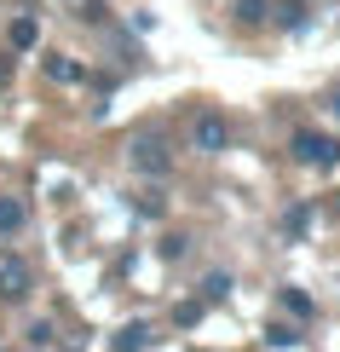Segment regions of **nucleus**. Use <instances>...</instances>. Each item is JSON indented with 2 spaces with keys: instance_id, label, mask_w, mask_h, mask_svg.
Wrapping results in <instances>:
<instances>
[{
  "instance_id": "nucleus-1",
  "label": "nucleus",
  "mask_w": 340,
  "mask_h": 352,
  "mask_svg": "<svg viewBox=\"0 0 340 352\" xmlns=\"http://www.w3.org/2000/svg\"><path fill=\"white\" fill-rule=\"evenodd\" d=\"M127 168L144 173V179H161V173L173 168L168 139H161V133H133V139H127Z\"/></svg>"
},
{
  "instance_id": "nucleus-2",
  "label": "nucleus",
  "mask_w": 340,
  "mask_h": 352,
  "mask_svg": "<svg viewBox=\"0 0 340 352\" xmlns=\"http://www.w3.org/2000/svg\"><path fill=\"white\" fill-rule=\"evenodd\" d=\"M294 162H306L317 173L340 168V139L335 133H317V127H300V133H294Z\"/></svg>"
},
{
  "instance_id": "nucleus-3",
  "label": "nucleus",
  "mask_w": 340,
  "mask_h": 352,
  "mask_svg": "<svg viewBox=\"0 0 340 352\" xmlns=\"http://www.w3.org/2000/svg\"><path fill=\"white\" fill-rule=\"evenodd\" d=\"M190 144H196L202 156H219L231 144V122L219 110H208V116H196V122H190Z\"/></svg>"
},
{
  "instance_id": "nucleus-4",
  "label": "nucleus",
  "mask_w": 340,
  "mask_h": 352,
  "mask_svg": "<svg viewBox=\"0 0 340 352\" xmlns=\"http://www.w3.org/2000/svg\"><path fill=\"white\" fill-rule=\"evenodd\" d=\"M29 295V266L23 260H6L0 266V300H23Z\"/></svg>"
},
{
  "instance_id": "nucleus-5",
  "label": "nucleus",
  "mask_w": 340,
  "mask_h": 352,
  "mask_svg": "<svg viewBox=\"0 0 340 352\" xmlns=\"http://www.w3.org/2000/svg\"><path fill=\"white\" fill-rule=\"evenodd\" d=\"M23 226H29V208H23V197H0V243H6V237H18Z\"/></svg>"
},
{
  "instance_id": "nucleus-6",
  "label": "nucleus",
  "mask_w": 340,
  "mask_h": 352,
  "mask_svg": "<svg viewBox=\"0 0 340 352\" xmlns=\"http://www.w3.org/2000/svg\"><path fill=\"white\" fill-rule=\"evenodd\" d=\"M6 41H12V47H18V52H29V47H35V41H41V23H35V18H12Z\"/></svg>"
},
{
  "instance_id": "nucleus-7",
  "label": "nucleus",
  "mask_w": 340,
  "mask_h": 352,
  "mask_svg": "<svg viewBox=\"0 0 340 352\" xmlns=\"http://www.w3.org/2000/svg\"><path fill=\"white\" fill-rule=\"evenodd\" d=\"M150 346V324H127V329H115V352H144Z\"/></svg>"
},
{
  "instance_id": "nucleus-8",
  "label": "nucleus",
  "mask_w": 340,
  "mask_h": 352,
  "mask_svg": "<svg viewBox=\"0 0 340 352\" xmlns=\"http://www.w3.org/2000/svg\"><path fill=\"white\" fill-rule=\"evenodd\" d=\"M47 76H52V81H87V69L76 64V58H58V52H52V58H47Z\"/></svg>"
},
{
  "instance_id": "nucleus-9",
  "label": "nucleus",
  "mask_w": 340,
  "mask_h": 352,
  "mask_svg": "<svg viewBox=\"0 0 340 352\" xmlns=\"http://www.w3.org/2000/svg\"><path fill=\"white\" fill-rule=\"evenodd\" d=\"M236 23H265V18H271V0H236Z\"/></svg>"
},
{
  "instance_id": "nucleus-10",
  "label": "nucleus",
  "mask_w": 340,
  "mask_h": 352,
  "mask_svg": "<svg viewBox=\"0 0 340 352\" xmlns=\"http://www.w3.org/2000/svg\"><path fill=\"white\" fill-rule=\"evenodd\" d=\"M271 12H277L283 29H306V0H283V6H271Z\"/></svg>"
},
{
  "instance_id": "nucleus-11",
  "label": "nucleus",
  "mask_w": 340,
  "mask_h": 352,
  "mask_svg": "<svg viewBox=\"0 0 340 352\" xmlns=\"http://www.w3.org/2000/svg\"><path fill=\"white\" fill-rule=\"evenodd\" d=\"M231 295V277L225 272H208V277H202V300H225Z\"/></svg>"
},
{
  "instance_id": "nucleus-12",
  "label": "nucleus",
  "mask_w": 340,
  "mask_h": 352,
  "mask_svg": "<svg viewBox=\"0 0 340 352\" xmlns=\"http://www.w3.org/2000/svg\"><path fill=\"white\" fill-rule=\"evenodd\" d=\"M306 226H312V208H306V202H300V208H288V214H283V237H300Z\"/></svg>"
},
{
  "instance_id": "nucleus-13",
  "label": "nucleus",
  "mask_w": 340,
  "mask_h": 352,
  "mask_svg": "<svg viewBox=\"0 0 340 352\" xmlns=\"http://www.w3.org/2000/svg\"><path fill=\"white\" fill-rule=\"evenodd\" d=\"M283 306H288L294 318H312V312H317V306H312V295H300V289H283Z\"/></svg>"
},
{
  "instance_id": "nucleus-14",
  "label": "nucleus",
  "mask_w": 340,
  "mask_h": 352,
  "mask_svg": "<svg viewBox=\"0 0 340 352\" xmlns=\"http://www.w3.org/2000/svg\"><path fill=\"white\" fill-rule=\"evenodd\" d=\"M265 341H271V346H294V341H300V335H294L288 324H271V329H265Z\"/></svg>"
},
{
  "instance_id": "nucleus-15",
  "label": "nucleus",
  "mask_w": 340,
  "mask_h": 352,
  "mask_svg": "<svg viewBox=\"0 0 340 352\" xmlns=\"http://www.w3.org/2000/svg\"><path fill=\"white\" fill-rule=\"evenodd\" d=\"M185 248H190V237H161V260H185Z\"/></svg>"
},
{
  "instance_id": "nucleus-16",
  "label": "nucleus",
  "mask_w": 340,
  "mask_h": 352,
  "mask_svg": "<svg viewBox=\"0 0 340 352\" xmlns=\"http://www.w3.org/2000/svg\"><path fill=\"white\" fill-rule=\"evenodd\" d=\"M202 318V300H185V306H173V324H196Z\"/></svg>"
},
{
  "instance_id": "nucleus-17",
  "label": "nucleus",
  "mask_w": 340,
  "mask_h": 352,
  "mask_svg": "<svg viewBox=\"0 0 340 352\" xmlns=\"http://www.w3.org/2000/svg\"><path fill=\"white\" fill-rule=\"evenodd\" d=\"M29 346H52V324H29Z\"/></svg>"
},
{
  "instance_id": "nucleus-18",
  "label": "nucleus",
  "mask_w": 340,
  "mask_h": 352,
  "mask_svg": "<svg viewBox=\"0 0 340 352\" xmlns=\"http://www.w3.org/2000/svg\"><path fill=\"white\" fill-rule=\"evenodd\" d=\"M329 110H335V116H340V87H335V98H329Z\"/></svg>"
},
{
  "instance_id": "nucleus-19",
  "label": "nucleus",
  "mask_w": 340,
  "mask_h": 352,
  "mask_svg": "<svg viewBox=\"0 0 340 352\" xmlns=\"http://www.w3.org/2000/svg\"><path fill=\"white\" fill-rule=\"evenodd\" d=\"M335 208H340V197H335Z\"/></svg>"
}]
</instances>
